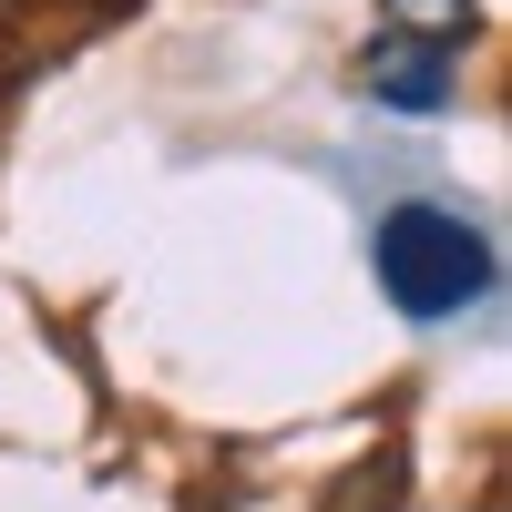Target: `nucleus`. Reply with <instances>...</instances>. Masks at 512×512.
<instances>
[{"mask_svg": "<svg viewBox=\"0 0 512 512\" xmlns=\"http://www.w3.org/2000/svg\"><path fill=\"white\" fill-rule=\"evenodd\" d=\"M369 277L410 328H461L502 297V236L461 195L420 185V195H390L369 216Z\"/></svg>", "mask_w": 512, "mask_h": 512, "instance_id": "f257e3e1", "label": "nucleus"}, {"mask_svg": "<svg viewBox=\"0 0 512 512\" xmlns=\"http://www.w3.org/2000/svg\"><path fill=\"white\" fill-rule=\"evenodd\" d=\"M349 93H359L369 113H390V123H441V113L461 103V52L410 41V31H379V41H359Z\"/></svg>", "mask_w": 512, "mask_h": 512, "instance_id": "f03ea898", "label": "nucleus"}, {"mask_svg": "<svg viewBox=\"0 0 512 512\" xmlns=\"http://www.w3.org/2000/svg\"><path fill=\"white\" fill-rule=\"evenodd\" d=\"M134 0H0V103L41 82L52 62H72L82 41H103Z\"/></svg>", "mask_w": 512, "mask_h": 512, "instance_id": "7ed1b4c3", "label": "nucleus"}, {"mask_svg": "<svg viewBox=\"0 0 512 512\" xmlns=\"http://www.w3.org/2000/svg\"><path fill=\"white\" fill-rule=\"evenodd\" d=\"M379 11H390L379 31H410V41H441V52H461V41L482 31V11H472V0H379Z\"/></svg>", "mask_w": 512, "mask_h": 512, "instance_id": "20e7f679", "label": "nucleus"}]
</instances>
